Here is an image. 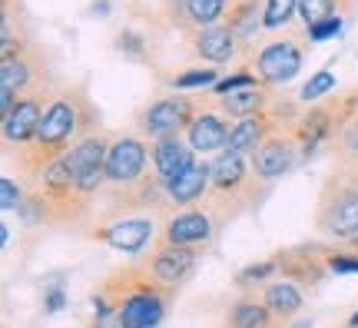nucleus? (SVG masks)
<instances>
[{"mask_svg":"<svg viewBox=\"0 0 358 328\" xmlns=\"http://www.w3.org/2000/svg\"><path fill=\"white\" fill-rule=\"evenodd\" d=\"M96 129H103V116L96 110V103L90 100L87 80H66L53 90L50 103L43 110L37 139L24 150L3 156L13 169L10 176H17L27 186L30 179H37L50 163L64 159L80 139L96 133Z\"/></svg>","mask_w":358,"mask_h":328,"instance_id":"obj_1","label":"nucleus"},{"mask_svg":"<svg viewBox=\"0 0 358 328\" xmlns=\"http://www.w3.org/2000/svg\"><path fill=\"white\" fill-rule=\"evenodd\" d=\"M133 213H169L166 186L153 169L150 139L136 129H110V152L103 173L100 209L96 215H133Z\"/></svg>","mask_w":358,"mask_h":328,"instance_id":"obj_2","label":"nucleus"},{"mask_svg":"<svg viewBox=\"0 0 358 328\" xmlns=\"http://www.w3.org/2000/svg\"><path fill=\"white\" fill-rule=\"evenodd\" d=\"M179 292L159 285L136 259L120 265L90 289L93 315H116L123 328H159Z\"/></svg>","mask_w":358,"mask_h":328,"instance_id":"obj_3","label":"nucleus"},{"mask_svg":"<svg viewBox=\"0 0 358 328\" xmlns=\"http://www.w3.org/2000/svg\"><path fill=\"white\" fill-rule=\"evenodd\" d=\"M96 209H100V202L90 199L87 192H80L73 169L64 156V159L47 166L37 179L27 183V206L20 215L30 226L60 229V232L80 236L96 219Z\"/></svg>","mask_w":358,"mask_h":328,"instance_id":"obj_4","label":"nucleus"},{"mask_svg":"<svg viewBox=\"0 0 358 328\" xmlns=\"http://www.w3.org/2000/svg\"><path fill=\"white\" fill-rule=\"evenodd\" d=\"M266 179L252 169L249 156L222 150L219 156L209 159V192H206V209L219 222V229H226L229 222L243 219L249 213H259V206L268 196Z\"/></svg>","mask_w":358,"mask_h":328,"instance_id":"obj_5","label":"nucleus"},{"mask_svg":"<svg viewBox=\"0 0 358 328\" xmlns=\"http://www.w3.org/2000/svg\"><path fill=\"white\" fill-rule=\"evenodd\" d=\"M312 229L319 239L345 245L358 236V179L348 169L332 166L319 186L315 213H312Z\"/></svg>","mask_w":358,"mask_h":328,"instance_id":"obj_6","label":"nucleus"},{"mask_svg":"<svg viewBox=\"0 0 358 328\" xmlns=\"http://www.w3.org/2000/svg\"><path fill=\"white\" fill-rule=\"evenodd\" d=\"M308 53H312V37L302 24L299 27H285V30H275V34H266V37L256 43V50L249 53V70L259 76V83L268 90H279L285 83H292L295 76L302 73Z\"/></svg>","mask_w":358,"mask_h":328,"instance_id":"obj_7","label":"nucleus"},{"mask_svg":"<svg viewBox=\"0 0 358 328\" xmlns=\"http://www.w3.org/2000/svg\"><path fill=\"white\" fill-rule=\"evenodd\" d=\"M159 215L153 213H133V215H96L80 236L90 242H100L113 252L143 255L159 236Z\"/></svg>","mask_w":358,"mask_h":328,"instance_id":"obj_8","label":"nucleus"},{"mask_svg":"<svg viewBox=\"0 0 358 328\" xmlns=\"http://www.w3.org/2000/svg\"><path fill=\"white\" fill-rule=\"evenodd\" d=\"M196 110H199V93H173V90H166L153 100H146L143 106H136L133 129L150 143L163 136H176V133L186 136Z\"/></svg>","mask_w":358,"mask_h":328,"instance_id":"obj_9","label":"nucleus"},{"mask_svg":"<svg viewBox=\"0 0 358 328\" xmlns=\"http://www.w3.org/2000/svg\"><path fill=\"white\" fill-rule=\"evenodd\" d=\"M57 87L60 83L37 40L13 53H0V90H7L13 97H27V93H47Z\"/></svg>","mask_w":358,"mask_h":328,"instance_id":"obj_10","label":"nucleus"},{"mask_svg":"<svg viewBox=\"0 0 358 328\" xmlns=\"http://www.w3.org/2000/svg\"><path fill=\"white\" fill-rule=\"evenodd\" d=\"M219 222L209 215L206 206H192V209H169L159 222V236L156 242L179 245V249H196V252H209L219 239Z\"/></svg>","mask_w":358,"mask_h":328,"instance_id":"obj_11","label":"nucleus"},{"mask_svg":"<svg viewBox=\"0 0 358 328\" xmlns=\"http://www.w3.org/2000/svg\"><path fill=\"white\" fill-rule=\"evenodd\" d=\"M325 255H329V242L325 239L279 249V252H272V262H275V272H279L275 278H289L306 295H312V292H319V285L325 278L332 276Z\"/></svg>","mask_w":358,"mask_h":328,"instance_id":"obj_12","label":"nucleus"},{"mask_svg":"<svg viewBox=\"0 0 358 328\" xmlns=\"http://www.w3.org/2000/svg\"><path fill=\"white\" fill-rule=\"evenodd\" d=\"M50 97H53V90L17 97L13 110L0 120V146H3V156L24 150V146H30L37 139L40 123H43V110H47Z\"/></svg>","mask_w":358,"mask_h":328,"instance_id":"obj_13","label":"nucleus"},{"mask_svg":"<svg viewBox=\"0 0 358 328\" xmlns=\"http://www.w3.org/2000/svg\"><path fill=\"white\" fill-rule=\"evenodd\" d=\"M106 152H110V129L103 127L96 133L83 136L66 152V163L73 169L80 192H87L90 199L100 202V190H103V173H106Z\"/></svg>","mask_w":358,"mask_h":328,"instance_id":"obj_14","label":"nucleus"},{"mask_svg":"<svg viewBox=\"0 0 358 328\" xmlns=\"http://www.w3.org/2000/svg\"><path fill=\"white\" fill-rule=\"evenodd\" d=\"M199 259H203V252L166 245V242H153L143 255H136V262H140L159 285H166V289H173V292H179L189 282L192 272H196V265H199Z\"/></svg>","mask_w":358,"mask_h":328,"instance_id":"obj_15","label":"nucleus"},{"mask_svg":"<svg viewBox=\"0 0 358 328\" xmlns=\"http://www.w3.org/2000/svg\"><path fill=\"white\" fill-rule=\"evenodd\" d=\"M179 40H182V50L203 66H219V70H222V66H229V64L239 66L245 60L243 47L236 43V37H232L222 24L203 27V30H189V34H179Z\"/></svg>","mask_w":358,"mask_h":328,"instance_id":"obj_16","label":"nucleus"},{"mask_svg":"<svg viewBox=\"0 0 358 328\" xmlns=\"http://www.w3.org/2000/svg\"><path fill=\"white\" fill-rule=\"evenodd\" d=\"M249 159H252V169L266 179L268 186L279 183V179H285L292 169H299V166L306 163V159H302V146H299L292 127L272 133V136H268Z\"/></svg>","mask_w":358,"mask_h":328,"instance_id":"obj_17","label":"nucleus"},{"mask_svg":"<svg viewBox=\"0 0 358 328\" xmlns=\"http://www.w3.org/2000/svg\"><path fill=\"white\" fill-rule=\"evenodd\" d=\"M229 133H232V120L219 113L213 97L199 93V110H196L189 129H186V139H189V146L196 150V156L199 159L219 156V152L229 146Z\"/></svg>","mask_w":358,"mask_h":328,"instance_id":"obj_18","label":"nucleus"},{"mask_svg":"<svg viewBox=\"0 0 358 328\" xmlns=\"http://www.w3.org/2000/svg\"><path fill=\"white\" fill-rule=\"evenodd\" d=\"M262 10H266V0H232L229 13H226V20H222V27H226L232 37H236V43L243 47L245 60H249V53L256 50V43L262 40V34H266Z\"/></svg>","mask_w":358,"mask_h":328,"instance_id":"obj_19","label":"nucleus"},{"mask_svg":"<svg viewBox=\"0 0 358 328\" xmlns=\"http://www.w3.org/2000/svg\"><path fill=\"white\" fill-rule=\"evenodd\" d=\"M150 152H153V169H156V176L163 179V186H166L169 179H176L179 173H186L189 166L199 163L196 150L189 146V139L182 136V133L153 139V143H150Z\"/></svg>","mask_w":358,"mask_h":328,"instance_id":"obj_20","label":"nucleus"},{"mask_svg":"<svg viewBox=\"0 0 358 328\" xmlns=\"http://www.w3.org/2000/svg\"><path fill=\"white\" fill-rule=\"evenodd\" d=\"M259 295L268 305V312H272L279 328H289L306 308V292L299 289L295 282H289V278H272L266 285H259Z\"/></svg>","mask_w":358,"mask_h":328,"instance_id":"obj_21","label":"nucleus"},{"mask_svg":"<svg viewBox=\"0 0 358 328\" xmlns=\"http://www.w3.org/2000/svg\"><path fill=\"white\" fill-rule=\"evenodd\" d=\"M213 97V93H209ZM279 100V93L268 87H245V90H236V93H226V97H213L216 110L222 116H229L232 123L236 120H245V116H256V113H268L272 103Z\"/></svg>","mask_w":358,"mask_h":328,"instance_id":"obj_22","label":"nucleus"},{"mask_svg":"<svg viewBox=\"0 0 358 328\" xmlns=\"http://www.w3.org/2000/svg\"><path fill=\"white\" fill-rule=\"evenodd\" d=\"M206 192H209V159H199V163L189 166L186 173H179L176 179L166 183L169 209H192V206H203Z\"/></svg>","mask_w":358,"mask_h":328,"instance_id":"obj_23","label":"nucleus"},{"mask_svg":"<svg viewBox=\"0 0 358 328\" xmlns=\"http://www.w3.org/2000/svg\"><path fill=\"white\" fill-rule=\"evenodd\" d=\"M34 43L24 0H0V53H13Z\"/></svg>","mask_w":358,"mask_h":328,"instance_id":"obj_24","label":"nucleus"},{"mask_svg":"<svg viewBox=\"0 0 358 328\" xmlns=\"http://www.w3.org/2000/svg\"><path fill=\"white\" fill-rule=\"evenodd\" d=\"M226 328H279V325H275V318L268 312V305L262 302L259 289H249V292H239L236 302L229 305Z\"/></svg>","mask_w":358,"mask_h":328,"instance_id":"obj_25","label":"nucleus"},{"mask_svg":"<svg viewBox=\"0 0 358 328\" xmlns=\"http://www.w3.org/2000/svg\"><path fill=\"white\" fill-rule=\"evenodd\" d=\"M159 80L173 93H203V90H213L222 80V70L219 66L192 64V66H179L176 73H166V76H159Z\"/></svg>","mask_w":358,"mask_h":328,"instance_id":"obj_26","label":"nucleus"},{"mask_svg":"<svg viewBox=\"0 0 358 328\" xmlns=\"http://www.w3.org/2000/svg\"><path fill=\"white\" fill-rule=\"evenodd\" d=\"M358 7V0H299V20H302V27H315L322 24V20H345V17H352Z\"/></svg>","mask_w":358,"mask_h":328,"instance_id":"obj_27","label":"nucleus"},{"mask_svg":"<svg viewBox=\"0 0 358 328\" xmlns=\"http://www.w3.org/2000/svg\"><path fill=\"white\" fill-rule=\"evenodd\" d=\"M116 50L123 53L127 60H140V64H153V47H150V37L140 34V30H120L116 34Z\"/></svg>","mask_w":358,"mask_h":328,"instance_id":"obj_28","label":"nucleus"},{"mask_svg":"<svg viewBox=\"0 0 358 328\" xmlns=\"http://www.w3.org/2000/svg\"><path fill=\"white\" fill-rule=\"evenodd\" d=\"M275 276H279V272H275V262H272V255H266V259H259V262H252V265H245V269H239L232 285H236L239 292H249V289H259V285L272 282Z\"/></svg>","mask_w":358,"mask_h":328,"instance_id":"obj_29","label":"nucleus"},{"mask_svg":"<svg viewBox=\"0 0 358 328\" xmlns=\"http://www.w3.org/2000/svg\"><path fill=\"white\" fill-rule=\"evenodd\" d=\"M295 17H299V0H266L262 27H266V34H275V30L292 27Z\"/></svg>","mask_w":358,"mask_h":328,"instance_id":"obj_30","label":"nucleus"},{"mask_svg":"<svg viewBox=\"0 0 358 328\" xmlns=\"http://www.w3.org/2000/svg\"><path fill=\"white\" fill-rule=\"evenodd\" d=\"M329 93H335V73H332V66H325V70H315V73L308 76V83L299 90V97H295V100L302 103V106H312V103L325 100Z\"/></svg>","mask_w":358,"mask_h":328,"instance_id":"obj_31","label":"nucleus"},{"mask_svg":"<svg viewBox=\"0 0 358 328\" xmlns=\"http://www.w3.org/2000/svg\"><path fill=\"white\" fill-rule=\"evenodd\" d=\"M27 206V186L17 176H0V209L3 213H24Z\"/></svg>","mask_w":358,"mask_h":328,"instance_id":"obj_32","label":"nucleus"},{"mask_svg":"<svg viewBox=\"0 0 358 328\" xmlns=\"http://www.w3.org/2000/svg\"><path fill=\"white\" fill-rule=\"evenodd\" d=\"M329 272L335 276H358V255L345 245H338V242H329Z\"/></svg>","mask_w":358,"mask_h":328,"instance_id":"obj_33","label":"nucleus"},{"mask_svg":"<svg viewBox=\"0 0 358 328\" xmlns=\"http://www.w3.org/2000/svg\"><path fill=\"white\" fill-rule=\"evenodd\" d=\"M338 30H342V20L335 17V20H322V24L308 27V37H312V43H319V40H325V37H335Z\"/></svg>","mask_w":358,"mask_h":328,"instance_id":"obj_34","label":"nucleus"},{"mask_svg":"<svg viewBox=\"0 0 358 328\" xmlns=\"http://www.w3.org/2000/svg\"><path fill=\"white\" fill-rule=\"evenodd\" d=\"M345 249H352V252L358 255V236H355V239H352V242H345Z\"/></svg>","mask_w":358,"mask_h":328,"instance_id":"obj_35","label":"nucleus"},{"mask_svg":"<svg viewBox=\"0 0 358 328\" xmlns=\"http://www.w3.org/2000/svg\"><path fill=\"white\" fill-rule=\"evenodd\" d=\"M348 325H352V328H358V312H355V315H352V322H348Z\"/></svg>","mask_w":358,"mask_h":328,"instance_id":"obj_36","label":"nucleus"}]
</instances>
